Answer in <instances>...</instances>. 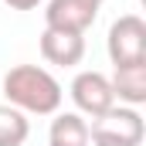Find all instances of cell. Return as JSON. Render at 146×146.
I'll return each mask as SVG.
<instances>
[{
	"instance_id": "6da1fadb",
	"label": "cell",
	"mask_w": 146,
	"mask_h": 146,
	"mask_svg": "<svg viewBox=\"0 0 146 146\" xmlns=\"http://www.w3.org/2000/svg\"><path fill=\"white\" fill-rule=\"evenodd\" d=\"M0 95H7V102L21 112H34V115H54L61 109V85L48 68L37 65H17L3 75L0 82Z\"/></svg>"
},
{
	"instance_id": "7a4b0ae2",
	"label": "cell",
	"mask_w": 146,
	"mask_h": 146,
	"mask_svg": "<svg viewBox=\"0 0 146 146\" xmlns=\"http://www.w3.org/2000/svg\"><path fill=\"white\" fill-rule=\"evenodd\" d=\"M143 136L146 122L139 109H129V106H112L88 126V143L95 146H143Z\"/></svg>"
},
{
	"instance_id": "3957f363",
	"label": "cell",
	"mask_w": 146,
	"mask_h": 146,
	"mask_svg": "<svg viewBox=\"0 0 146 146\" xmlns=\"http://www.w3.org/2000/svg\"><path fill=\"white\" fill-rule=\"evenodd\" d=\"M106 48H109V58L115 68L146 61V21L136 14H122L119 21H112Z\"/></svg>"
},
{
	"instance_id": "277c9868",
	"label": "cell",
	"mask_w": 146,
	"mask_h": 146,
	"mask_svg": "<svg viewBox=\"0 0 146 146\" xmlns=\"http://www.w3.org/2000/svg\"><path fill=\"white\" fill-rule=\"evenodd\" d=\"M72 102L78 106V115L99 119L102 112H109L115 106V95L102 72H78L72 82Z\"/></svg>"
},
{
	"instance_id": "5b68a950",
	"label": "cell",
	"mask_w": 146,
	"mask_h": 146,
	"mask_svg": "<svg viewBox=\"0 0 146 146\" xmlns=\"http://www.w3.org/2000/svg\"><path fill=\"white\" fill-rule=\"evenodd\" d=\"M99 17V7H88L82 0H48L44 10V27L51 31H68V34H85Z\"/></svg>"
},
{
	"instance_id": "8992f818",
	"label": "cell",
	"mask_w": 146,
	"mask_h": 146,
	"mask_svg": "<svg viewBox=\"0 0 146 146\" xmlns=\"http://www.w3.org/2000/svg\"><path fill=\"white\" fill-rule=\"evenodd\" d=\"M41 54L51 65L72 68V65H78L85 58V34H68V31L44 27V34H41Z\"/></svg>"
},
{
	"instance_id": "52a82bcc",
	"label": "cell",
	"mask_w": 146,
	"mask_h": 146,
	"mask_svg": "<svg viewBox=\"0 0 146 146\" xmlns=\"http://www.w3.org/2000/svg\"><path fill=\"white\" fill-rule=\"evenodd\" d=\"M112 85V95L119 102H126L129 109H139L146 102V61L139 65H119L109 78Z\"/></svg>"
},
{
	"instance_id": "ba28073f",
	"label": "cell",
	"mask_w": 146,
	"mask_h": 146,
	"mask_svg": "<svg viewBox=\"0 0 146 146\" xmlns=\"http://www.w3.org/2000/svg\"><path fill=\"white\" fill-rule=\"evenodd\" d=\"M51 146H88V122L78 112H58L48 133Z\"/></svg>"
},
{
	"instance_id": "9c48e42d",
	"label": "cell",
	"mask_w": 146,
	"mask_h": 146,
	"mask_svg": "<svg viewBox=\"0 0 146 146\" xmlns=\"http://www.w3.org/2000/svg\"><path fill=\"white\" fill-rule=\"evenodd\" d=\"M31 136L27 115L14 106H0V146H24Z\"/></svg>"
},
{
	"instance_id": "30bf717a",
	"label": "cell",
	"mask_w": 146,
	"mask_h": 146,
	"mask_svg": "<svg viewBox=\"0 0 146 146\" xmlns=\"http://www.w3.org/2000/svg\"><path fill=\"white\" fill-rule=\"evenodd\" d=\"M7 7H14V10H34L41 0H3Z\"/></svg>"
},
{
	"instance_id": "8fae6325",
	"label": "cell",
	"mask_w": 146,
	"mask_h": 146,
	"mask_svg": "<svg viewBox=\"0 0 146 146\" xmlns=\"http://www.w3.org/2000/svg\"><path fill=\"white\" fill-rule=\"evenodd\" d=\"M82 3H88V7H102L106 0H82Z\"/></svg>"
}]
</instances>
